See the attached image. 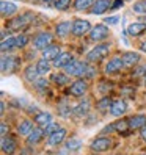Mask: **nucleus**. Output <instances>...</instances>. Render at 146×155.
<instances>
[{"label": "nucleus", "instance_id": "f257e3e1", "mask_svg": "<svg viewBox=\"0 0 146 155\" xmlns=\"http://www.w3.org/2000/svg\"><path fill=\"white\" fill-rule=\"evenodd\" d=\"M33 19H35V14L30 13V11H27V13H24L21 16L13 17V19L8 22V28H10L11 31H19V30L25 28V27H29L33 22Z\"/></svg>", "mask_w": 146, "mask_h": 155}, {"label": "nucleus", "instance_id": "f03ea898", "mask_svg": "<svg viewBox=\"0 0 146 155\" xmlns=\"http://www.w3.org/2000/svg\"><path fill=\"white\" fill-rule=\"evenodd\" d=\"M108 53H110V45H107V44H97L96 47H93V49L88 52L87 60L90 63H99L101 60H104Z\"/></svg>", "mask_w": 146, "mask_h": 155}, {"label": "nucleus", "instance_id": "7ed1b4c3", "mask_svg": "<svg viewBox=\"0 0 146 155\" xmlns=\"http://www.w3.org/2000/svg\"><path fill=\"white\" fill-rule=\"evenodd\" d=\"M33 45H35V49H38V50H44V49H47L52 45L53 42V35L49 33V31H39V33H36L33 36Z\"/></svg>", "mask_w": 146, "mask_h": 155}, {"label": "nucleus", "instance_id": "20e7f679", "mask_svg": "<svg viewBox=\"0 0 146 155\" xmlns=\"http://www.w3.org/2000/svg\"><path fill=\"white\" fill-rule=\"evenodd\" d=\"M108 35H110V28H108L105 24H97V25H94L93 28H91V31L88 33V38H90V41L96 42V41H104V39H107Z\"/></svg>", "mask_w": 146, "mask_h": 155}, {"label": "nucleus", "instance_id": "39448f33", "mask_svg": "<svg viewBox=\"0 0 146 155\" xmlns=\"http://www.w3.org/2000/svg\"><path fill=\"white\" fill-rule=\"evenodd\" d=\"M21 66V58L13 55H3L2 57V74H13Z\"/></svg>", "mask_w": 146, "mask_h": 155}, {"label": "nucleus", "instance_id": "423d86ee", "mask_svg": "<svg viewBox=\"0 0 146 155\" xmlns=\"http://www.w3.org/2000/svg\"><path fill=\"white\" fill-rule=\"evenodd\" d=\"M85 68H87V63H82L79 60H72L69 64L65 68V72L69 75V77H83V72H85Z\"/></svg>", "mask_w": 146, "mask_h": 155}, {"label": "nucleus", "instance_id": "0eeeda50", "mask_svg": "<svg viewBox=\"0 0 146 155\" xmlns=\"http://www.w3.org/2000/svg\"><path fill=\"white\" fill-rule=\"evenodd\" d=\"M90 147L91 150H94V152H105L112 147V138L110 136H97V138H94L93 141H91L90 144Z\"/></svg>", "mask_w": 146, "mask_h": 155}, {"label": "nucleus", "instance_id": "6e6552de", "mask_svg": "<svg viewBox=\"0 0 146 155\" xmlns=\"http://www.w3.org/2000/svg\"><path fill=\"white\" fill-rule=\"evenodd\" d=\"M91 24L85 19H76L72 22V35L74 36H85L91 31Z\"/></svg>", "mask_w": 146, "mask_h": 155}, {"label": "nucleus", "instance_id": "1a4fd4ad", "mask_svg": "<svg viewBox=\"0 0 146 155\" xmlns=\"http://www.w3.org/2000/svg\"><path fill=\"white\" fill-rule=\"evenodd\" d=\"M88 91V83L85 80H76L69 86V94L74 97H83Z\"/></svg>", "mask_w": 146, "mask_h": 155}, {"label": "nucleus", "instance_id": "9d476101", "mask_svg": "<svg viewBox=\"0 0 146 155\" xmlns=\"http://www.w3.org/2000/svg\"><path fill=\"white\" fill-rule=\"evenodd\" d=\"M121 60H123L124 68L132 69V68H137V64L140 63L141 57H140V53H138V52H126L124 55L121 57Z\"/></svg>", "mask_w": 146, "mask_h": 155}, {"label": "nucleus", "instance_id": "9b49d317", "mask_svg": "<svg viewBox=\"0 0 146 155\" xmlns=\"http://www.w3.org/2000/svg\"><path fill=\"white\" fill-rule=\"evenodd\" d=\"M124 68V64H123V60L121 58H112V60H108V63L104 66V72L107 75H113V74H118L121 69Z\"/></svg>", "mask_w": 146, "mask_h": 155}, {"label": "nucleus", "instance_id": "f8f14e48", "mask_svg": "<svg viewBox=\"0 0 146 155\" xmlns=\"http://www.w3.org/2000/svg\"><path fill=\"white\" fill-rule=\"evenodd\" d=\"M112 8V0H94L93 6L90 8L91 14H104Z\"/></svg>", "mask_w": 146, "mask_h": 155}, {"label": "nucleus", "instance_id": "ddd939ff", "mask_svg": "<svg viewBox=\"0 0 146 155\" xmlns=\"http://www.w3.org/2000/svg\"><path fill=\"white\" fill-rule=\"evenodd\" d=\"M17 13V5L10 2V0H2L0 2V14L3 17H10V16H14Z\"/></svg>", "mask_w": 146, "mask_h": 155}, {"label": "nucleus", "instance_id": "4468645a", "mask_svg": "<svg viewBox=\"0 0 146 155\" xmlns=\"http://www.w3.org/2000/svg\"><path fill=\"white\" fill-rule=\"evenodd\" d=\"M0 146H2V152L5 155H13L16 152V141L11 138V136H2V143H0Z\"/></svg>", "mask_w": 146, "mask_h": 155}, {"label": "nucleus", "instance_id": "2eb2a0df", "mask_svg": "<svg viewBox=\"0 0 146 155\" xmlns=\"http://www.w3.org/2000/svg\"><path fill=\"white\" fill-rule=\"evenodd\" d=\"M61 49H60V45H55V44H52L50 47L47 49H44L42 50V58H46L47 61H55L60 55H61Z\"/></svg>", "mask_w": 146, "mask_h": 155}, {"label": "nucleus", "instance_id": "dca6fc26", "mask_svg": "<svg viewBox=\"0 0 146 155\" xmlns=\"http://www.w3.org/2000/svg\"><path fill=\"white\" fill-rule=\"evenodd\" d=\"M126 111H127V102L124 99L115 100V102L112 104V108H110V114L112 116H123Z\"/></svg>", "mask_w": 146, "mask_h": 155}, {"label": "nucleus", "instance_id": "f3484780", "mask_svg": "<svg viewBox=\"0 0 146 155\" xmlns=\"http://www.w3.org/2000/svg\"><path fill=\"white\" fill-rule=\"evenodd\" d=\"M55 33L58 38H66L69 33H72V22H69V21L58 22L55 27Z\"/></svg>", "mask_w": 146, "mask_h": 155}, {"label": "nucleus", "instance_id": "a211bd4d", "mask_svg": "<svg viewBox=\"0 0 146 155\" xmlns=\"http://www.w3.org/2000/svg\"><path fill=\"white\" fill-rule=\"evenodd\" d=\"M144 31H146V24L144 22H132V24L127 25V33L131 36H134V38L143 35Z\"/></svg>", "mask_w": 146, "mask_h": 155}, {"label": "nucleus", "instance_id": "6ab92c4d", "mask_svg": "<svg viewBox=\"0 0 146 155\" xmlns=\"http://www.w3.org/2000/svg\"><path fill=\"white\" fill-rule=\"evenodd\" d=\"M129 125L132 130H141L146 125V116L144 114H135L129 117Z\"/></svg>", "mask_w": 146, "mask_h": 155}, {"label": "nucleus", "instance_id": "aec40b11", "mask_svg": "<svg viewBox=\"0 0 146 155\" xmlns=\"http://www.w3.org/2000/svg\"><path fill=\"white\" fill-rule=\"evenodd\" d=\"M39 71H38V68H36V64H30V66H27L25 68V71H24V77H25V80L27 81H30V83H35L36 80L39 78Z\"/></svg>", "mask_w": 146, "mask_h": 155}, {"label": "nucleus", "instance_id": "412c9836", "mask_svg": "<svg viewBox=\"0 0 146 155\" xmlns=\"http://www.w3.org/2000/svg\"><path fill=\"white\" fill-rule=\"evenodd\" d=\"M72 60H74V57H72L69 52H63L61 55H60L55 61H53V66H55L57 69H65Z\"/></svg>", "mask_w": 146, "mask_h": 155}, {"label": "nucleus", "instance_id": "4be33fe9", "mask_svg": "<svg viewBox=\"0 0 146 155\" xmlns=\"http://www.w3.org/2000/svg\"><path fill=\"white\" fill-rule=\"evenodd\" d=\"M65 138H66V129H60V130H57L55 133H52L49 136L47 144L49 146H58V144H61L63 141H65Z\"/></svg>", "mask_w": 146, "mask_h": 155}, {"label": "nucleus", "instance_id": "5701e85b", "mask_svg": "<svg viewBox=\"0 0 146 155\" xmlns=\"http://www.w3.org/2000/svg\"><path fill=\"white\" fill-rule=\"evenodd\" d=\"M52 122V114L46 113V111H38L35 116V124L39 127H47Z\"/></svg>", "mask_w": 146, "mask_h": 155}, {"label": "nucleus", "instance_id": "b1692460", "mask_svg": "<svg viewBox=\"0 0 146 155\" xmlns=\"http://www.w3.org/2000/svg\"><path fill=\"white\" fill-rule=\"evenodd\" d=\"M33 130H35L33 122H32V121H29V119L21 121V122H19V125H17V133L22 135V136H29Z\"/></svg>", "mask_w": 146, "mask_h": 155}, {"label": "nucleus", "instance_id": "393cba45", "mask_svg": "<svg viewBox=\"0 0 146 155\" xmlns=\"http://www.w3.org/2000/svg\"><path fill=\"white\" fill-rule=\"evenodd\" d=\"M90 111V102L88 100H83V102H79V105H76L72 108V114L76 117H82V116H87V113Z\"/></svg>", "mask_w": 146, "mask_h": 155}, {"label": "nucleus", "instance_id": "a878e982", "mask_svg": "<svg viewBox=\"0 0 146 155\" xmlns=\"http://www.w3.org/2000/svg\"><path fill=\"white\" fill-rule=\"evenodd\" d=\"M0 49L6 55V52H10L13 49H16V36H8V38L2 39V44H0Z\"/></svg>", "mask_w": 146, "mask_h": 155}, {"label": "nucleus", "instance_id": "bb28decb", "mask_svg": "<svg viewBox=\"0 0 146 155\" xmlns=\"http://www.w3.org/2000/svg\"><path fill=\"white\" fill-rule=\"evenodd\" d=\"M44 129H35L29 136H27V143L29 144H38L41 140H42V136H44Z\"/></svg>", "mask_w": 146, "mask_h": 155}, {"label": "nucleus", "instance_id": "cd10ccee", "mask_svg": "<svg viewBox=\"0 0 146 155\" xmlns=\"http://www.w3.org/2000/svg\"><path fill=\"white\" fill-rule=\"evenodd\" d=\"M94 0H76L74 2V10L76 11H87L93 6Z\"/></svg>", "mask_w": 146, "mask_h": 155}, {"label": "nucleus", "instance_id": "c85d7f7f", "mask_svg": "<svg viewBox=\"0 0 146 155\" xmlns=\"http://www.w3.org/2000/svg\"><path fill=\"white\" fill-rule=\"evenodd\" d=\"M50 78L53 80V83H57V85H66L69 81V75L66 74V72H57V74H52Z\"/></svg>", "mask_w": 146, "mask_h": 155}, {"label": "nucleus", "instance_id": "c756f323", "mask_svg": "<svg viewBox=\"0 0 146 155\" xmlns=\"http://www.w3.org/2000/svg\"><path fill=\"white\" fill-rule=\"evenodd\" d=\"M36 68H38L41 75H46V74L50 72V61H47L46 58H41L38 63H36Z\"/></svg>", "mask_w": 146, "mask_h": 155}, {"label": "nucleus", "instance_id": "7c9ffc66", "mask_svg": "<svg viewBox=\"0 0 146 155\" xmlns=\"http://www.w3.org/2000/svg\"><path fill=\"white\" fill-rule=\"evenodd\" d=\"M112 99L110 97H102L101 100H99V102H97V110L99 111H108V110H110V108H112Z\"/></svg>", "mask_w": 146, "mask_h": 155}, {"label": "nucleus", "instance_id": "2f4dec72", "mask_svg": "<svg viewBox=\"0 0 146 155\" xmlns=\"http://www.w3.org/2000/svg\"><path fill=\"white\" fill-rule=\"evenodd\" d=\"M82 147V141L79 138H71L69 141H66V149L71 152H76Z\"/></svg>", "mask_w": 146, "mask_h": 155}, {"label": "nucleus", "instance_id": "473e14b6", "mask_svg": "<svg viewBox=\"0 0 146 155\" xmlns=\"http://www.w3.org/2000/svg\"><path fill=\"white\" fill-rule=\"evenodd\" d=\"M29 42H30V39H29V36H27V35L19 33L16 36V49H24Z\"/></svg>", "mask_w": 146, "mask_h": 155}, {"label": "nucleus", "instance_id": "72a5a7b5", "mask_svg": "<svg viewBox=\"0 0 146 155\" xmlns=\"http://www.w3.org/2000/svg\"><path fill=\"white\" fill-rule=\"evenodd\" d=\"M58 113H60V116H63V117H69L71 113H72V108H71L66 102H61V104L58 105Z\"/></svg>", "mask_w": 146, "mask_h": 155}, {"label": "nucleus", "instance_id": "f704fd0d", "mask_svg": "<svg viewBox=\"0 0 146 155\" xmlns=\"http://www.w3.org/2000/svg\"><path fill=\"white\" fill-rule=\"evenodd\" d=\"M132 10L138 14H146V0H138L132 5Z\"/></svg>", "mask_w": 146, "mask_h": 155}, {"label": "nucleus", "instance_id": "c9c22d12", "mask_svg": "<svg viewBox=\"0 0 146 155\" xmlns=\"http://www.w3.org/2000/svg\"><path fill=\"white\" fill-rule=\"evenodd\" d=\"M113 124H115V130H116V132H126L127 129H131L129 119H121V121L113 122Z\"/></svg>", "mask_w": 146, "mask_h": 155}, {"label": "nucleus", "instance_id": "e433bc0d", "mask_svg": "<svg viewBox=\"0 0 146 155\" xmlns=\"http://www.w3.org/2000/svg\"><path fill=\"white\" fill-rule=\"evenodd\" d=\"M71 6V0H57L55 2V8L58 11H65Z\"/></svg>", "mask_w": 146, "mask_h": 155}, {"label": "nucleus", "instance_id": "4c0bfd02", "mask_svg": "<svg viewBox=\"0 0 146 155\" xmlns=\"http://www.w3.org/2000/svg\"><path fill=\"white\" fill-rule=\"evenodd\" d=\"M61 127H58V124H53V122H50L47 127H44V133L47 135V136H50L52 133H55L57 130H60Z\"/></svg>", "mask_w": 146, "mask_h": 155}, {"label": "nucleus", "instance_id": "58836bf2", "mask_svg": "<svg viewBox=\"0 0 146 155\" xmlns=\"http://www.w3.org/2000/svg\"><path fill=\"white\" fill-rule=\"evenodd\" d=\"M33 85H35L36 88H38L39 91H42V89H46V88H47V80H46V78H41V77H39V78L36 80Z\"/></svg>", "mask_w": 146, "mask_h": 155}, {"label": "nucleus", "instance_id": "ea45409f", "mask_svg": "<svg viewBox=\"0 0 146 155\" xmlns=\"http://www.w3.org/2000/svg\"><path fill=\"white\" fill-rule=\"evenodd\" d=\"M121 94H123V96L134 97V94H135V89H134V88H131V86H124V88L121 89Z\"/></svg>", "mask_w": 146, "mask_h": 155}, {"label": "nucleus", "instance_id": "a19ab883", "mask_svg": "<svg viewBox=\"0 0 146 155\" xmlns=\"http://www.w3.org/2000/svg\"><path fill=\"white\" fill-rule=\"evenodd\" d=\"M118 21H120V17H118V16H112V17H105V19H104V24L113 25V24H118Z\"/></svg>", "mask_w": 146, "mask_h": 155}, {"label": "nucleus", "instance_id": "79ce46f5", "mask_svg": "<svg viewBox=\"0 0 146 155\" xmlns=\"http://www.w3.org/2000/svg\"><path fill=\"white\" fill-rule=\"evenodd\" d=\"M135 75H138V77L144 78V77H146V64H143L141 68H138V69H137V72H135Z\"/></svg>", "mask_w": 146, "mask_h": 155}, {"label": "nucleus", "instance_id": "37998d69", "mask_svg": "<svg viewBox=\"0 0 146 155\" xmlns=\"http://www.w3.org/2000/svg\"><path fill=\"white\" fill-rule=\"evenodd\" d=\"M8 130H10V125H8L6 122H2V125H0V133H2V136H6Z\"/></svg>", "mask_w": 146, "mask_h": 155}, {"label": "nucleus", "instance_id": "c03bdc74", "mask_svg": "<svg viewBox=\"0 0 146 155\" xmlns=\"http://www.w3.org/2000/svg\"><path fill=\"white\" fill-rule=\"evenodd\" d=\"M110 132H115V124H108V125H105V127H104V130H102V133H110Z\"/></svg>", "mask_w": 146, "mask_h": 155}, {"label": "nucleus", "instance_id": "a18cd8bd", "mask_svg": "<svg viewBox=\"0 0 146 155\" xmlns=\"http://www.w3.org/2000/svg\"><path fill=\"white\" fill-rule=\"evenodd\" d=\"M123 2H124V0H115V3L112 5V8L115 10V8H120V6H123Z\"/></svg>", "mask_w": 146, "mask_h": 155}, {"label": "nucleus", "instance_id": "49530a36", "mask_svg": "<svg viewBox=\"0 0 146 155\" xmlns=\"http://www.w3.org/2000/svg\"><path fill=\"white\" fill-rule=\"evenodd\" d=\"M140 136H141V140H144V141H146V125L140 130Z\"/></svg>", "mask_w": 146, "mask_h": 155}, {"label": "nucleus", "instance_id": "de8ad7c7", "mask_svg": "<svg viewBox=\"0 0 146 155\" xmlns=\"http://www.w3.org/2000/svg\"><path fill=\"white\" fill-rule=\"evenodd\" d=\"M55 2H57V0H42V5H50V3L55 5Z\"/></svg>", "mask_w": 146, "mask_h": 155}, {"label": "nucleus", "instance_id": "09e8293b", "mask_svg": "<svg viewBox=\"0 0 146 155\" xmlns=\"http://www.w3.org/2000/svg\"><path fill=\"white\" fill-rule=\"evenodd\" d=\"M140 50H141V52H144V53H146V41H143V42H141V44H140Z\"/></svg>", "mask_w": 146, "mask_h": 155}, {"label": "nucleus", "instance_id": "8fccbe9b", "mask_svg": "<svg viewBox=\"0 0 146 155\" xmlns=\"http://www.w3.org/2000/svg\"><path fill=\"white\" fill-rule=\"evenodd\" d=\"M0 110H2V114L5 113V104L3 102H2V105H0Z\"/></svg>", "mask_w": 146, "mask_h": 155}, {"label": "nucleus", "instance_id": "3c124183", "mask_svg": "<svg viewBox=\"0 0 146 155\" xmlns=\"http://www.w3.org/2000/svg\"><path fill=\"white\" fill-rule=\"evenodd\" d=\"M143 83H144V86H146V77L143 78Z\"/></svg>", "mask_w": 146, "mask_h": 155}, {"label": "nucleus", "instance_id": "603ef678", "mask_svg": "<svg viewBox=\"0 0 146 155\" xmlns=\"http://www.w3.org/2000/svg\"><path fill=\"white\" fill-rule=\"evenodd\" d=\"M32 2H38V0H32Z\"/></svg>", "mask_w": 146, "mask_h": 155}, {"label": "nucleus", "instance_id": "864d4df0", "mask_svg": "<svg viewBox=\"0 0 146 155\" xmlns=\"http://www.w3.org/2000/svg\"><path fill=\"white\" fill-rule=\"evenodd\" d=\"M140 155H146V152H144V153H140Z\"/></svg>", "mask_w": 146, "mask_h": 155}]
</instances>
